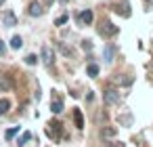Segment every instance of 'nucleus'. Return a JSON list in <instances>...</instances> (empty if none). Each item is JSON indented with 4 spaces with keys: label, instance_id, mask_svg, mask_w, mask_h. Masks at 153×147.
Instances as JSON below:
<instances>
[{
    "label": "nucleus",
    "instance_id": "1",
    "mask_svg": "<svg viewBox=\"0 0 153 147\" xmlns=\"http://www.w3.org/2000/svg\"><path fill=\"white\" fill-rule=\"evenodd\" d=\"M103 101H105L107 105H117V103L122 101V95H120V90H115V88H107V90H103Z\"/></svg>",
    "mask_w": 153,
    "mask_h": 147
},
{
    "label": "nucleus",
    "instance_id": "2",
    "mask_svg": "<svg viewBox=\"0 0 153 147\" xmlns=\"http://www.w3.org/2000/svg\"><path fill=\"white\" fill-rule=\"evenodd\" d=\"M117 32H120V28H117V25H113L111 21H105V23H101V28H99V34H101V36H107V38L115 36Z\"/></svg>",
    "mask_w": 153,
    "mask_h": 147
},
{
    "label": "nucleus",
    "instance_id": "3",
    "mask_svg": "<svg viewBox=\"0 0 153 147\" xmlns=\"http://www.w3.org/2000/svg\"><path fill=\"white\" fill-rule=\"evenodd\" d=\"M40 59H42V63H44V65H48V67L55 63V53H53V49H51L48 44H44V46H42V51H40Z\"/></svg>",
    "mask_w": 153,
    "mask_h": 147
},
{
    "label": "nucleus",
    "instance_id": "4",
    "mask_svg": "<svg viewBox=\"0 0 153 147\" xmlns=\"http://www.w3.org/2000/svg\"><path fill=\"white\" fill-rule=\"evenodd\" d=\"M2 21H4L7 28H15V25H17V17H15V13H13L11 9H7V11L2 13Z\"/></svg>",
    "mask_w": 153,
    "mask_h": 147
},
{
    "label": "nucleus",
    "instance_id": "5",
    "mask_svg": "<svg viewBox=\"0 0 153 147\" xmlns=\"http://www.w3.org/2000/svg\"><path fill=\"white\" fill-rule=\"evenodd\" d=\"M51 111L53 113H61L63 111V99H61V95H53V99H51Z\"/></svg>",
    "mask_w": 153,
    "mask_h": 147
},
{
    "label": "nucleus",
    "instance_id": "6",
    "mask_svg": "<svg viewBox=\"0 0 153 147\" xmlns=\"http://www.w3.org/2000/svg\"><path fill=\"white\" fill-rule=\"evenodd\" d=\"M46 134H48L51 139H55V141H57V139L61 137V124H59V122H51V124H48V128H46Z\"/></svg>",
    "mask_w": 153,
    "mask_h": 147
},
{
    "label": "nucleus",
    "instance_id": "7",
    "mask_svg": "<svg viewBox=\"0 0 153 147\" xmlns=\"http://www.w3.org/2000/svg\"><path fill=\"white\" fill-rule=\"evenodd\" d=\"M92 19H94V15H92V11H90V9H86V11H82V13L78 15L80 25H90V23H92Z\"/></svg>",
    "mask_w": 153,
    "mask_h": 147
},
{
    "label": "nucleus",
    "instance_id": "8",
    "mask_svg": "<svg viewBox=\"0 0 153 147\" xmlns=\"http://www.w3.org/2000/svg\"><path fill=\"white\" fill-rule=\"evenodd\" d=\"M27 13H30L32 17H40V15H44V9H42V4L38 2V0H34V2H30Z\"/></svg>",
    "mask_w": 153,
    "mask_h": 147
},
{
    "label": "nucleus",
    "instance_id": "9",
    "mask_svg": "<svg viewBox=\"0 0 153 147\" xmlns=\"http://www.w3.org/2000/svg\"><path fill=\"white\" fill-rule=\"evenodd\" d=\"M113 11H115L117 15H122V17H130V7H128V2H126V0L117 2V4L113 7Z\"/></svg>",
    "mask_w": 153,
    "mask_h": 147
},
{
    "label": "nucleus",
    "instance_id": "10",
    "mask_svg": "<svg viewBox=\"0 0 153 147\" xmlns=\"http://www.w3.org/2000/svg\"><path fill=\"white\" fill-rule=\"evenodd\" d=\"M103 59H105V63H111V61L115 59V44H107V46H105Z\"/></svg>",
    "mask_w": 153,
    "mask_h": 147
},
{
    "label": "nucleus",
    "instance_id": "11",
    "mask_svg": "<svg viewBox=\"0 0 153 147\" xmlns=\"http://www.w3.org/2000/svg\"><path fill=\"white\" fill-rule=\"evenodd\" d=\"M13 88V80L9 78V76H0V90L2 93H9Z\"/></svg>",
    "mask_w": 153,
    "mask_h": 147
},
{
    "label": "nucleus",
    "instance_id": "12",
    "mask_svg": "<svg viewBox=\"0 0 153 147\" xmlns=\"http://www.w3.org/2000/svg\"><path fill=\"white\" fill-rule=\"evenodd\" d=\"M117 134V128H113V126H103L101 128V137L103 139H113Z\"/></svg>",
    "mask_w": 153,
    "mask_h": 147
},
{
    "label": "nucleus",
    "instance_id": "13",
    "mask_svg": "<svg viewBox=\"0 0 153 147\" xmlns=\"http://www.w3.org/2000/svg\"><path fill=\"white\" fill-rule=\"evenodd\" d=\"M74 122L78 128H84V118H82V111L80 109H74Z\"/></svg>",
    "mask_w": 153,
    "mask_h": 147
},
{
    "label": "nucleus",
    "instance_id": "14",
    "mask_svg": "<svg viewBox=\"0 0 153 147\" xmlns=\"http://www.w3.org/2000/svg\"><path fill=\"white\" fill-rule=\"evenodd\" d=\"M11 109V101L9 99H0V116H4Z\"/></svg>",
    "mask_w": 153,
    "mask_h": 147
},
{
    "label": "nucleus",
    "instance_id": "15",
    "mask_svg": "<svg viewBox=\"0 0 153 147\" xmlns=\"http://www.w3.org/2000/svg\"><path fill=\"white\" fill-rule=\"evenodd\" d=\"M21 46H23V40H21V36H13V38H11V49L19 51Z\"/></svg>",
    "mask_w": 153,
    "mask_h": 147
},
{
    "label": "nucleus",
    "instance_id": "16",
    "mask_svg": "<svg viewBox=\"0 0 153 147\" xmlns=\"http://www.w3.org/2000/svg\"><path fill=\"white\" fill-rule=\"evenodd\" d=\"M30 139H32V132H23V134H21V139H17V145H19V147H23Z\"/></svg>",
    "mask_w": 153,
    "mask_h": 147
},
{
    "label": "nucleus",
    "instance_id": "17",
    "mask_svg": "<svg viewBox=\"0 0 153 147\" xmlns=\"http://www.w3.org/2000/svg\"><path fill=\"white\" fill-rule=\"evenodd\" d=\"M86 72H88V76H99V65L97 63H90Z\"/></svg>",
    "mask_w": 153,
    "mask_h": 147
},
{
    "label": "nucleus",
    "instance_id": "18",
    "mask_svg": "<svg viewBox=\"0 0 153 147\" xmlns=\"http://www.w3.org/2000/svg\"><path fill=\"white\" fill-rule=\"evenodd\" d=\"M17 132H19V126H15V128H9V130H7V132H4V137H7V139H9V141H11V139H13V137H15V134H17Z\"/></svg>",
    "mask_w": 153,
    "mask_h": 147
},
{
    "label": "nucleus",
    "instance_id": "19",
    "mask_svg": "<svg viewBox=\"0 0 153 147\" xmlns=\"http://www.w3.org/2000/svg\"><path fill=\"white\" fill-rule=\"evenodd\" d=\"M25 63H27V65H36V63H38V57H36V55H27V57H25Z\"/></svg>",
    "mask_w": 153,
    "mask_h": 147
},
{
    "label": "nucleus",
    "instance_id": "20",
    "mask_svg": "<svg viewBox=\"0 0 153 147\" xmlns=\"http://www.w3.org/2000/svg\"><path fill=\"white\" fill-rule=\"evenodd\" d=\"M82 49L84 51H92V42L90 40H82Z\"/></svg>",
    "mask_w": 153,
    "mask_h": 147
},
{
    "label": "nucleus",
    "instance_id": "21",
    "mask_svg": "<svg viewBox=\"0 0 153 147\" xmlns=\"http://www.w3.org/2000/svg\"><path fill=\"white\" fill-rule=\"evenodd\" d=\"M59 49H61V51H63V53H65V55H67V57H69V55H71V49H67V46H65V44H63V42H59Z\"/></svg>",
    "mask_w": 153,
    "mask_h": 147
},
{
    "label": "nucleus",
    "instance_id": "22",
    "mask_svg": "<svg viewBox=\"0 0 153 147\" xmlns=\"http://www.w3.org/2000/svg\"><path fill=\"white\" fill-rule=\"evenodd\" d=\"M65 21H67V15H61V17H59V19L55 21V25H63Z\"/></svg>",
    "mask_w": 153,
    "mask_h": 147
},
{
    "label": "nucleus",
    "instance_id": "23",
    "mask_svg": "<svg viewBox=\"0 0 153 147\" xmlns=\"http://www.w3.org/2000/svg\"><path fill=\"white\" fill-rule=\"evenodd\" d=\"M120 122H124V124H130V122H132V118H130V116H124V118H120Z\"/></svg>",
    "mask_w": 153,
    "mask_h": 147
},
{
    "label": "nucleus",
    "instance_id": "24",
    "mask_svg": "<svg viewBox=\"0 0 153 147\" xmlns=\"http://www.w3.org/2000/svg\"><path fill=\"white\" fill-rule=\"evenodd\" d=\"M4 53H7V46H4L2 40H0V55H4Z\"/></svg>",
    "mask_w": 153,
    "mask_h": 147
},
{
    "label": "nucleus",
    "instance_id": "25",
    "mask_svg": "<svg viewBox=\"0 0 153 147\" xmlns=\"http://www.w3.org/2000/svg\"><path fill=\"white\" fill-rule=\"evenodd\" d=\"M105 147H124V145H122V143H107Z\"/></svg>",
    "mask_w": 153,
    "mask_h": 147
},
{
    "label": "nucleus",
    "instance_id": "26",
    "mask_svg": "<svg viewBox=\"0 0 153 147\" xmlns=\"http://www.w3.org/2000/svg\"><path fill=\"white\" fill-rule=\"evenodd\" d=\"M59 2H61V4H67V2H69V0H59Z\"/></svg>",
    "mask_w": 153,
    "mask_h": 147
},
{
    "label": "nucleus",
    "instance_id": "27",
    "mask_svg": "<svg viewBox=\"0 0 153 147\" xmlns=\"http://www.w3.org/2000/svg\"><path fill=\"white\" fill-rule=\"evenodd\" d=\"M2 4H4V0H0V7H2Z\"/></svg>",
    "mask_w": 153,
    "mask_h": 147
},
{
    "label": "nucleus",
    "instance_id": "28",
    "mask_svg": "<svg viewBox=\"0 0 153 147\" xmlns=\"http://www.w3.org/2000/svg\"><path fill=\"white\" fill-rule=\"evenodd\" d=\"M147 2H149V4H153V0H147Z\"/></svg>",
    "mask_w": 153,
    "mask_h": 147
},
{
    "label": "nucleus",
    "instance_id": "29",
    "mask_svg": "<svg viewBox=\"0 0 153 147\" xmlns=\"http://www.w3.org/2000/svg\"><path fill=\"white\" fill-rule=\"evenodd\" d=\"M48 2H51V0H48Z\"/></svg>",
    "mask_w": 153,
    "mask_h": 147
}]
</instances>
